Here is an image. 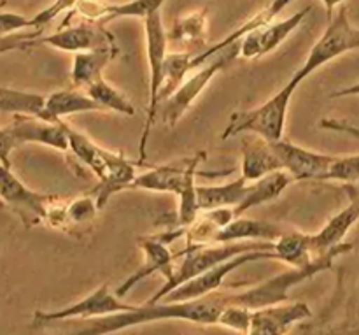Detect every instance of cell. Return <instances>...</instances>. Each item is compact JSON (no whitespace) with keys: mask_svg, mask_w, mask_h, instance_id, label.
<instances>
[{"mask_svg":"<svg viewBox=\"0 0 359 335\" xmlns=\"http://www.w3.org/2000/svg\"><path fill=\"white\" fill-rule=\"evenodd\" d=\"M203 155L205 153H198L174 164L158 165L144 174H137L130 190H147V192L175 195L179 199L177 227H188L200 214L195 176L198 172V164L203 160Z\"/></svg>","mask_w":359,"mask_h":335,"instance_id":"obj_1","label":"cell"},{"mask_svg":"<svg viewBox=\"0 0 359 335\" xmlns=\"http://www.w3.org/2000/svg\"><path fill=\"white\" fill-rule=\"evenodd\" d=\"M353 246L342 244L335 246L333 249L326 251L325 255H319L312 258V262H309L304 267H291V269L284 270V272L277 274V276L270 277V280L263 281V283L255 284V287L248 288V290L235 291L230 294L231 297V306H241L245 309H262V308H270V306L283 304L290 298V290L297 284L304 283V281L311 280V277L318 276L319 272H325L333 267L337 256L344 255V253L351 251Z\"/></svg>","mask_w":359,"mask_h":335,"instance_id":"obj_2","label":"cell"},{"mask_svg":"<svg viewBox=\"0 0 359 335\" xmlns=\"http://www.w3.org/2000/svg\"><path fill=\"white\" fill-rule=\"evenodd\" d=\"M276 242L273 241H241V242H226V244H198L186 246L182 251L175 255V258L181 260L175 267L174 276L165 281L163 287L156 291L153 298L147 302H161L168 294L179 288L181 284L188 283L193 277L200 276L205 270L235 258L238 255L252 251H273Z\"/></svg>","mask_w":359,"mask_h":335,"instance_id":"obj_3","label":"cell"},{"mask_svg":"<svg viewBox=\"0 0 359 335\" xmlns=\"http://www.w3.org/2000/svg\"><path fill=\"white\" fill-rule=\"evenodd\" d=\"M298 86H300V81L293 76L276 95H272L262 105L251 109V111L235 112L224 132L221 133V139H230L238 133H251V136H258L269 143L283 140L287 107H290V102Z\"/></svg>","mask_w":359,"mask_h":335,"instance_id":"obj_4","label":"cell"},{"mask_svg":"<svg viewBox=\"0 0 359 335\" xmlns=\"http://www.w3.org/2000/svg\"><path fill=\"white\" fill-rule=\"evenodd\" d=\"M144 32H146V53L147 65H149V105H147V118L144 125L142 137L139 146V165L146 160V147L149 140L153 119L160 105V90L163 84V65L168 55V32L165 30L161 21L160 11L144 20Z\"/></svg>","mask_w":359,"mask_h":335,"instance_id":"obj_5","label":"cell"},{"mask_svg":"<svg viewBox=\"0 0 359 335\" xmlns=\"http://www.w3.org/2000/svg\"><path fill=\"white\" fill-rule=\"evenodd\" d=\"M353 49H359V28H354L349 23L346 7H340L337 16L328 23V28L321 35V39L312 46L304 65L294 72V77L302 83L323 65L339 58L344 53L353 51Z\"/></svg>","mask_w":359,"mask_h":335,"instance_id":"obj_6","label":"cell"},{"mask_svg":"<svg viewBox=\"0 0 359 335\" xmlns=\"http://www.w3.org/2000/svg\"><path fill=\"white\" fill-rule=\"evenodd\" d=\"M238 51H241V42L228 46L223 51L217 53L216 56H212V62H207L205 65H202V70H198L195 76L184 81L174 95H170L167 100H163L158 105V112H161V121L167 123L168 126L177 125L179 119L191 107L193 102L200 97V93L205 90L207 84L214 79V76L219 70H223L238 55Z\"/></svg>","mask_w":359,"mask_h":335,"instance_id":"obj_7","label":"cell"},{"mask_svg":"<svg viewBox=\"0 0 359 335\" xmlns=\"http://www.w3.org/2000/svg\"><path fill=\"white\" fill-rule=\"evenodd\" d=\"M132 308V304H126L125 301H121V297L112 294L109 284L104 283L102 287H98L97 290L91 291L88 297H84L83 301L76 302V304L67 306V308L51 313L35 311L34 320H32V327H34V329H41V327L49 325V323L65 322V320L100 318V316H109L116 315V313L128 311V309Z\"/></svg>","mask_w":359,"mask_h":335,"instance_id":"obj_8","label":"cell"},{"mask_svg":"<svg viewBox=\"0 0 359 335\" xmlns=\"http://www.w3.org/2000/svg\"><path fill=\"white\" fill-rule=\"evenodd\" d=\"M258 260H276V253L273 251H252L238 255L235 258L226 260V262L219 263V265L212 267V269L205 270L200 276L193 277L188 283L181 284L175 288L172 294H168L163 298V302H186V301H196V298H203L207 295L219 291L223 280L230 272H233L238 267L245 265V263L258 262Z\"/></svg>","mask_w":359,"mask_h":335,"instance_id":"obj_9","label":"cell"},{"mask_svg":"<svg viewBox=\"0 0 359 335\" xmlns=\"http://www.w3.org/2000/svg\"><path fill=\"white\" fill-rule=\"evenodd\" d=\"M0 199L20 216L25 227H34L46 221V213L53 195H44L27 188L11 172V167L0 164Z\"/></svg>","mask_w":359,"mask_h":335,"instance_id":"obj_10","label":"cell"},{"mask_svg":"<svg viewBox=\"0 0 359 335\" xmlns=\"http://www.w3.org/2000/svg\"><path fill=\"white\" fill-rule=\"evenodd\" d=\"M41 44H48L51 48L65 53H83V51H100V49L118 48L114 35L105 30L100 23L76 25V27L60 28L58 32L49 35H42Z\"/></svg>","mask_w":359,"mask_h":335,"instance_id":"obj_11","label":"cell"},{"mask_svg":"<svg viewBox=\"0 0 359 335\" xmlns=\"http://www.w3.org/2000/svg\"><path fill=\"white\" fill-rule=\"evenodd\" d=\"M312 11V6L304 7L298 13L291 14L290 18L280 21H273V23L266 25L265 28H259V30L249 32L248 35L241 39V51L238 55L242 58H259L263 55H269L273 49L279 48L298 27H300L302 21L305 20L309 13Z\"/></svg>","mask_w":359,"mask_h":335,"instance_id":"obj_12","label":"cell"},{"mask_svg":"<svg viewBox=\"0 0 359 335\" xmlns=\"http://www.w3.org/2000/svg\"><path fill=\"white\" fill-rule=\"evenodd\" d=\"M272 146L276 150L277 157H279L283 171L290 172L294 181H304V179H319V181H323L325 174L330 171V167H332L337 158L305 150V147L286 143V140H277V143H272Z\"/></svg>","mask_w":359,"mask_h":335,"instance_id":"obj_13","label":"cell"},{"mask_svg":"<svg viewBox=\"0 0 359 335\" xmlns=\"http://www.w3.org/2000/svg\"><path fill=\"white\" fill-rule=\"evenodd\" d=\"M311 316V308L304 302L255 309L251 315L248 335H286L294 323L304 322Z\"/></svg>","mask_w":359,"mask_h":335,"instance_id":"obj_14","label":"cell"},{"mask_svg":"<svg viewBox=\"0 0 359 335\" xmlns=\"http://www.w3.org/2000/svg\"><path fill=\"white\" fill-rule=\"evenodd\" d=\"M7 129L16 137L18 144L35 143L55 147L58 151H69V137H67L60 119L56 123H51L35 118V116L16 114L13 123L7 125Z\"/></svg>","mask_w":359,"mask_h":335,"instance_id":"obj_15","label":"cell"},{"mask_svg":"<svg viewBox=\"0 0 359 335\" xmlns=\"http://www.w3.org/2000/svg\"><path fill=\"white\" fill-rule=\"evenodd\" d=\"M139 246L142 248L144 258L146 260H144V265L140 267L135 274H132V276H130L128 280H126L118 290H116V295L121 298L125 297V295L128 294L137 283H140L142 280L149 277L151 274L154 272L163 274L165 281L170 280V277L174 276V270H175L174 262L177 258H175L174 253H170L168 244H163V242L158 241L154 235H151V237L140 239Z\"/></svg>","mask_w":359,"mask_h":335,"instance_id":"obj_16","label":"cell"},{"mask_svg":"<svg viewBox=\"0 0 359 335\" xmlns=\"http://www.w3.org/2000/svg\"><path fill=\"white\" fill-rule=\"evenodd\" d=\"M167 0H130L125 4H105L100 0H84L77 13L83 14L95 23H107L119 18H140L146 20L151 14L158 13Z\"/></svg>","mask_w":359,"mask_h":335,"instance_id":"obj_17","label":"cell"},{"mask_svg":"<svg viewBox=\"0 0 359 335\" xmlns=\"http://www.w3.org/2000/svg\"><path fill=\"white\" fill-rule=\"evenodd\" d=\"M242 178L249 183H255L272 172L283 171L279 157L273 150L272 143L252 136L242 143Z\"/></svg>","mask_w":359,"mask_h":335,"instance_id":"obj_18","label":"cell"},{"mask_svg":"<svg viewBox=\"0 0 359 335\" xmlns=\"http://www.w3.org/2000/svg\"><path fill=\"white\" fill-rule=\"evenodd\" d=\"M277 225L269 221L251 220V218H235L233 221L221 228L214 237L212 244H226V242H241V241H273L283 235Z\"/></svg>","mask_w":359,"mask_h":335,"instance_id":"obj_19","label":"cell"},{"mask_svg":"<svg viewBox=\"0 0 359 335\" xmlns=\"http://www.w3.org/2000/svg\"><path fill=\"white\" fill-rule=\"evenodd\" d=\"M358 220L359 199H354L346 209H342L339 214H335V216L325 225V228H323L321 232L311 235L312 253H314V256L325 255L326 251L333 249L335 246L342 244L346 234L351 230V227H353Z\"/></svg>","mask_w":359,"mask_h":335,"instance_id":"obj_20","label":"cell"},{"mask_svg":"<svg viewBox=\"0 0 359 335\" xmlns=\"http://www.w3.org/2000/svg\"><path fill=\"white\" fill-rule=\"evenodd\" d=\"M291 183H294V178L286 171L272 172V174L251 183V188H249L248 195L244 197V200L238 206L233 207L235 218L244 216L248 211L255 209V207L262 206V204L276 200L277 197L283 195V192Z\"/></svg>","mask_w":359,"mask_h":335,"instance_id":"obj_21","label":"cell"},{"mask_svg":"<svg viewBox=\"0 0 359 335\" xmlns=\"http://www.w3.org/2000/svg\"><path fill=\"white\" fill-rule=\"evenodd\" d=\"M104 111L86 91L83 90H60L46 97V107L42 119L56 123L65 116L77 114V112Z\"/></svg>","mask_w":359,"mask_h":335,"instance_id":"obj_22","label":"cell"},{"mask_svg":"<svg viewBox=\"0 0 359 335\" xmlns=\"http://www.w3.org/2000/svg\"><path fill=\"white\" fill-rule=\"evenodd\" d=\"M119 53L114 49H100V51H83L74 55L72 70H70V81L77 90H86L88 86L97 79L104 77V69L116 58Z\"/></svg>","mask_w":359,"mask_h":335,"instance_id":"obj_23","label":"cell"},{"mask_svg":"<svg viewBox=\"0 0 359 335\" xmlns=\"http://www.w3.org/2000/svg\"><path fill=\"white\" fill-rule=\"evenodd\" d=\"M249 188H251V183L245 181L242 176L226 185L196 186V202H198L200 213L219 209V207L238 206L249 193Z\"/></svg>","mask_w":359,"mask_h":335,"instance_id":"obj_24","label":"cell"},{"mask_svg":"<svg viewBox=\"0 0 359 335\" xmlns=\"http://www.w3.org/2000/svg\"><path fill=\"white\" fill-rule=\"evenodd\" d=\"M205 32L207 11H195L175 21L168 32V44H175L179 51L191 53L193 48L205 44Z\"/></svg>","mask_w":359,"mask_h":335,"instance_id":"obj_25","label":"cell"},{"mask_svg":"<svg viewBox=\"0 0 359 335\" xmlns=\"http://www.w3.org/2000/svg\"><path fill=\"white\" fill-rule=\"evenodd\" d=\"M276 260L287 263L291 267H304L312 262L314 253H312L311 235L302 234V232H290L283 234L276 241Z\"/></svg>","mask_w":359,"mask_h":335,"instance_id":"obj_26","label":"cell"},{"mask_svg":"<svg viewBox=\"0 0 359 335\" xmlns=\"http://www.w3.org/2000/svg\"><path fill=\"white\" fill-rule=\"evenodd\" d=\"M44 107L46 97H42V95L0 86V112L27 114L42 119Z\"/></svg>","mask_w":359,"mask_h":335,"instance_id":"obj_27","label":"cell"},{"mask_svg":"<svg viewBox=\"0 0 359 335\" xmlns=\"http://www.w3.org/2000/svg\"><path fill=\"white\" fill-rule=\"evenodd\" d=\"M191 60L193 53L186 51H174L168 53L165 58L163 65V84L160 90V104L167 100L170 95H174L179 90L182 83H184L186 74L191 70Z\"/></svg>","mask_w":359,"mask_h":335,"instance_id":"obj_28","label":"cell"},{"mask_svg":"<svg viewBox=\"0 0 359 335\" xmlns=\"http://www.w3.org/2000/svg\"><path fill=\"white\" fill-rule=\"evenodd\" d=\"M84 91H86L104 111H114L126 116L135 114V109L130 104L128 98H126L121 91L116 90L112 84H109L104 77L95 81V83L91 84V86H88Z\"/></svg>","mask_w":359,"mask_h":335,"instance_id":"obj_29","label":"cell"},{"mask_svg":"<svg viewBox=\"0 0 359 335\" xmlns=\"http://www.w3.org/2000/svg\"><path fill=\"white\" fill-rule=\"evenodd\" d=\"M100 211L97 200L91 193L81 197V199L67 202V216H65V228L63 232L67 234L79 235L77 230H83V227H91L97 218V213Z\"/></svg>","mask_w":359,"mask_h":335,"instance_id":"obj_30","label":"cell"},{"mask_svg":"<svg viewBox=\"0 0 359 335\" xmlns=\"http://www.w3.org/2000/svg\"><path fill=\"white\" fill-rule=\"evenodd\" d=\"M323 181L359 183V155L353 157H337Z\"/></svg>","mask_w":359,"mask_h":335,"instance_id":"obj_31","label":"cell"},{"mask_svg":"<svg viewBox=\"0 0 359 335\" xmlns=\"http://www.w3.org/2000/svg\"><path fill=\"white\" fill-rule=\"evenodd\" d=\"M83 2L84 0H55L51 6H48L46 9H42L41 13L35 14L34 18H30L32 28H34V30H44V27H48L56 16H60V14L63 13L72 14Z\"/></svg>","mask_w":359,"mask_h":335,"instance_id":"obj_32","label":"cell"},{"mask_svg":"<svg viewBox=\"0 0 359 335\" xmlns=\"http://www.w3.org/2000/svg\"><path fill=\"white\" fill-rule=\"evenodd\" d=\"M23 28H32L30 18L16 13H0V37L16 34Z\"/></svg>","mask_w":359,"mask_h":335,"instance_id":"obj_33","label":"cell"},{"mask_svg":"<svg viewBox=\"0 0 359 335\" xmlns=\"http://www.w3.org/2000/svg\"><path fill=\"white\" fill-rule=\"evenodd\" d=\"M18 146L16 137L11 133V130L7 126L0 129V164L6 165V167H11V151Z\"/></svg>","mask_w":359,"mask_h":335,"instance_id":"obj_34","label":"cell"},{"mask_svg":"<svg viewBox=\"0 0 359 335\" xmlns=\"http://www.w3.org/2000/svg\"><path fill=\"white\" fill-rule=\"evenodd\" d=\"M353 95H359V83L353 84V86H349V88H344V90L335 91L332 97L339 98V97H353Z\"/></svg>","mask_w":359,"mask_h":335,"instance_id":"obj_35","label":"cell"},{"mask_svg":"<svg viewBox=\"0 0 359 335\" xmlns=\"http://www.w3.org/2000/svg\"><path fill=\"white\" fill-rule=\"evenodd\" d=\"M326 7V16H328V23L333 20V11H335L337 6L344 2V0H321Z\"/></svg>","mask_w":359,"mask_h":335,"instance_id":"obj_36","label":"cell"},{"mask_svg":"<svg viewBox=\"0 0 359 335\" xmlns=\"http://www.w3.org/2000/svg\"><path fill=\"white\" fill-rule=\"evenodd\" d=\"M342 335H359V327H358V329L349 330V332H346V334H342Z\"/></svg>","mask_w":359,"mask_h":335,"instance_id":"obj_37","label":"cell"},{"mask_svg":"<svg viewBox=\"0 0 359 335\" xmlns=\"http://www.w3.org/2000/svg\"><path fill=\"white\" fill-rule=\"evenodd\" d=\"M298 335H314L311 332V330H305V332H302V334H298Z\"/></svg>","mask_w":359,"mask_h":335,"instance_id":"obj_38","label":"cell"}]
</instances>
